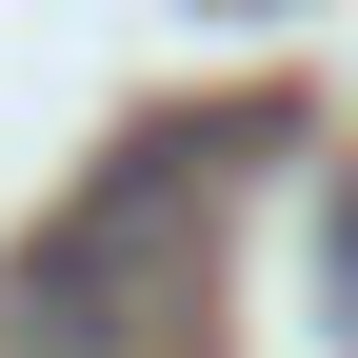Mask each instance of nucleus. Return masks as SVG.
Instances as JSON below:
<instances>
[{
  "instance_id": "f03ea898",
  "label": "nucleus",
  "mask_w": 358,
  "mask_h": 358,
  "mask_svg": "<svg viewBox=\"0 0 358 358\" xmlns=\"http://www.w3.org/2000/svg\"><path fill=\"white\" fill-rule=\"evenodd\" d=\"M319 299H338V338H358V159H338V199H319Z\"/></svg>"
},
{
  "instance_id": "f257e3e1",
  "label": "nucleus",
  "mask_w": 358,
  "mask_h": 358,
  "mask_svg": "<svg viewBox=\"0 0 358 358\" xmlns=\"http://www.w3.org/2000/svg\"><path fill=\"white\" fill-rule=\"evenodd\" d=\"M219 159H239V120H140L120 159H80V199L0 259V358H140L199 299Z\"/></svg>"
}]
</instances>
